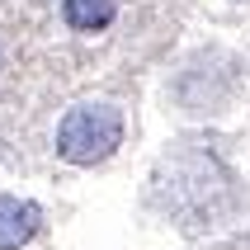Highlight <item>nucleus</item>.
Segmentation results:
<instances>
[{
  "label": "nucleus",
  "mask_w": 250,
  "mask_h": 250,
  "mask_svg": "<svg viewBox=\"0 0 250 250\" xmlns=\"http://www.w3.org/2000/svg\"><path fill=\"white\" fill-rule=\"evenodd\" d=\"M123 146V113L113 104H76L57 123V156L66 166H99Z\"/></svg>",
  "instance_id": "f257e3e1"
},
{
  "label": "nucleus",
  "mask_w": 250,
  "mask_h": 250,
  "mask_svg": "<svg viewBox=\"0 0 250 250\" xmlns=\"http://www.w3.org/2000/svg\"><path fill=\"white\" fill-rule=\"evenodd\" d=\"M42 231V208L33 198L0 194V250H24Z\"/></svg>",
  "instance_id": "f03ea898"
},
{
  "label": "nucleus",
  "mask_w": 250,
  "mask_h": 250,
  "mask_svg": "<svg viewBox=\"0 0 250 250\" xmlns=\"http://www.w3.org/2000/svg\"><path fill=\"white\" fill-rule=\"evenodd\" d=\"M62 14H66L71 28H81V33H99V28L113 24L118 0H62Z\"/></svg>",
  "instance_id": "7ed1b4c3"
}]
</instances>
